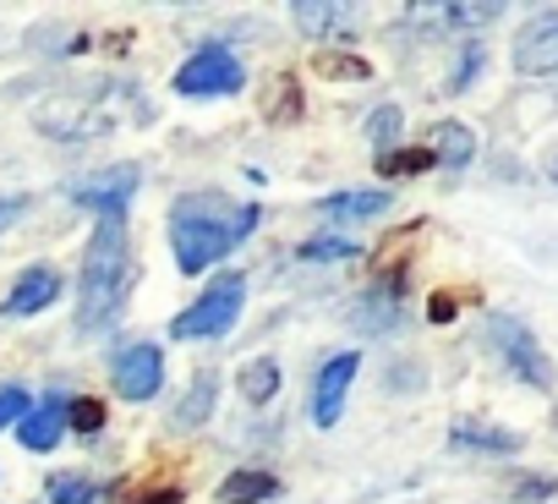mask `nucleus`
<instances>
[{
  "label": "nucleus",
  "mask_w": 558,
  "mask_h": 504,
  "mask_svg": "<svg viewBox=\"0 0 558 504\" xmlns=\"http://www.w3.org/2000/svg\"><path fill=\"white\" fill-rule=\"evenodd\" d=\"M547 176H553V181H558V154H553V165H547Z\"/></svg>",
  "instance_id": "nucleus-35"
},
{
  "label": "nucleus",
  "mask_w": 558,
  "mask_h": 504,
  "mask_svg": "<svg viewBox=\"0 0 558 504\" xmlns=\"http://www.w3.org/2000/svg\"><path fill=\"white\" fill-rule=\"evenodd\" d=\"M214 400H219V373H208V368H203V373L192 379V389L175 400V428H186V433H192V428L214 422Z\"/></svg>",
  "instance_id": "nucleus-14"
},
{
  "label": "nucleus",
  "mask_w": 558,
  "mask_h": 504,
  "mask_svg": "<svg viewBox=\"0 0 558 504\" xmlns=\"http://www.w3.org/2000/svg\"><path fill=\"white\" fill-rule=\"evenodd\" d=\"M61 433H66V395H45V400L17 422V439H23V449H34V455L56 449Z\"/></svg>",
  "instance_id": "nucleus-12"
},
{
  "label": "nucleus",
  "mask_w": 558,
  "mask_h": 504,
  "mask_svg": "<svg viewBox=\"0 0 558 504\" xmlns=\"http://www.w3.org/2000/svg\"><path fill=\"white\" fill-rule=\"evenodd\" d=\"M291 23L313 39H329V34H345L351 23V7H324V0H296L291 7Z\"/></svg>",
  "instance_id": "nucleus-17"
},
{
  "label": "nucleus",
  "mask_w": 558,
  "mask_h": 504,
  "mask_svg": "<svg viewBox=\"0 0 558 504\" xmlns=\"http://www.w3.org/2000/svg\"><path fill=\"white\" fill-rule=\"evenodd\" d=\"M313 67H318L329 83H367V77H373V67H367L362 56H340V50H324Z\"/></svg>",
  "instance_id": "nucleus-23"
},
{
  "label": "nucleus",
  "mask_w": 558,
  "mask_h": 504,
  "mask_svg": "<svg viewBox=\"0 0 558 504\" xmlns=\"http://www.w3.org/2000/svg\"><path fill=\"white\" fill-rule=\"evenodd\" d=\"M433 319H438V324H444V319H454V302H449V297H438V302H433Z\"/></svg>",
  "instance_id": "nucleus-34"
},
{
  "label": "nucleus",
  "mask_w": 558,
  "mask_h": 504,
  "mask_svg": "<svg viewBox=\"0 0 558 504\" xmlns=\"http://www.w3.org/2000/svg\"><path fill=\"white\" fill-rule=\"evenodd\" d=\"M482 67H487V50L482 45H465L460 50V61H454V77H449V94H465L476 77H482Z\"/></svg>",
  "instance_id": "nucleus-25"
},
{
  "label": "nucleus",
  "mask_w": 558,
  "mask_h": 504,
  "mask_svg": "<svg viewBox=\"0 0 558 504\" xmlns=\"http://www.w3.org/2000/svg\"><path fill=\"white\" fill-rule=\"evenodd\" d=\"M50 504H99V482L94 477H83V471H61V477H50Z\"/></svg>",
  "instance_id": "nucleus-21"
},
{
  "label": "nucleus",
  "mask_w": 558,
  "mask_h": 504,
  "mask_svg": "<svg viewBox=\"0 0 558 504\" xmlns=\"http://www.w3.org/2000/svg\"><path fill=\"white\" fill-rule=\"evenodd\" d=\"M302 116V83L296 77H279V94H274V121H296Z\"/></svg>",
  "instance_id": "nucleus-29"
},
{
  "label": "nucleus",
  "mask_w": 558,
  "mask_h": 504,
  "mask_svg": "<svg viewBox=\"0 0 558 504\" xmlns=\"http://www.w3.org/2000/svg\"><path fill=\"white\" fill-rule=\"evenodd\" d=\"M433 159H438L444 170H465V165L476 159V132L460 127V121H438V127H433Z\"/></svg>",
  "instance_id": "nucleus-16"
},
{
  "label": "nucleus",
  "mask_w": 558,
  "mask_h": 504,
  "mask_svg": "<svg viewBox=\"0 0 558 504\" xmlns=\"http://www.w3.org/2000/svg\"><path fill=\"white\" fill-rule=\"evenodd\" d=\"M132 236L126 219H99L88 247H83V269H77V335H105L126 297H132Z\"/></svg>",
  "instance_id": "nucleus-1"
},
{
  "label": "nucleus",
  "mask_w": 558,
  "mask_h": 504,
  "mask_svg": "<svg viewBox=\"0 0 558 504\" xmlns=\"http://www.w3.org/2000/svg\"><path fill=\"white\" fill-rule=\"evenodd\" d=\"M170 88L181 99H225V94H241L246 88V67L225 45H203V50L186 56V67L170 77Z\"/></svg>",
  "instance_id": "nucleus-6"
},
{
  "label": "nucleus",
  "mask_w": 558,
  "mask_h": 504,
  "mask_svg": "<svg viewBox=\"0 0 558 504\" xmlns=\"http://www.w3.org/2000/svg\"><path fill=\"white\" fill-rule=\"evenodd\" d=\"M263 208L257 203H225V197H181L170 208V247H175V269L203 275L214 269L230 247H241L257 230Z\"/></svg>",
  "instance_id": "nucleus-2"
},
{
  "label": "nucleus",
  "mask_w": 558,
  "mask_h": 504,
  "mask_svg": "<svg viewBox=\"0 0 558 504\" xmlns=\"http://www.w3.org/2000/svg\"><path fill=\"white\" fill-rule=\"evenodd\" d=\"M126 110H137V121H148V105L137 99V88H126L121 77H99V83H83V88H56L34 105V127L45 137H61V143H88V137H105L126 121Z\"/></svg>",
  "instance_id": "nucleus-3"
},
{
  "label": "nucleus",
  "mask_w": 558,
  "mask_h": 504,
  "mask_svg": "<svg viewBox=\"0 0 558 504\" xmlns=\"http://www.w3.org/2000/svg\"><path fill=\"white\" fill-rule=\"evenodd\" d=\"M56 297H61V275H56L50 264H34V269L17 275V286H12L7 297H0V319H34V313H45Z\"/></svg>",
  "instance_id": "nucleus-11"
},
{
  "label": "nucleus",
  "mask_w": 558,
  "mask_h": 504,
  "mask_svg": "<svg viewBox=\"0 0 558 504\" xmlns=\"http://www.w3.org/2000/svg\"><path fill=\"white\" fill-rule=\"evenodd\" d=\"M28 411H34L28 389H17V384H7V389H0V428H17Z\"/></svg>",
  "instance_id": "nucleus-28"
},
{
  "label": "nucleus",
  "mask_w": 558,
  "mask_h": 504,
  "mask_svg": "<svg viewBox=\"0 0 558 504\" xmlns=\"http://www.w3.org/2000/svg\"><path fill=\"white\" fill-rule=\"evenodd\" d=\"M367 137L378 143V154H389V143L400 137V105H378L373 121H367Z\"/></svg>",
  "instance_id": "nucleus-26"
},
{
  "label": "nucleus",
  "mask_w": 558,
  "mask_h": 504,
  "mask_svg": "<svg viewBox=\"0 0 558 504\" xmlns=\"http://www.w3.org/2000/svg\"><path fill=\"white\" fill-rule=\"evenodd\" d=\"M66 428H72V433H99V428H105V400H94V395L66 400Z\"/></svg>",
  "instance_id": "nucleus-24"
},
{
  "label": "nucleus",
  "mask_w": 558,
  "mask_h": 504,
  "mask_svg": "<svg viewBox=\"0 0 558 504\" xmlns=\"http://www.w3.org/2000/svg\"><path fill=\"white\" fill-rule=\"evenodd\" d=\"M23 214H28V197H0V236H7Z\"/></svg>",
  "instance_id": "nucleus-31"
},
{
  "label": "nucleus",
  "mask_w": 558,
  "mask_h": 504,
  "mask_svg": "<svg viewBox=\"0 0 558 504\" xmlns=\"http://www.w3.org/2000/svg\"><path fill=\"white\" fill-rule=\"evenodd\" d=\"M274 493H279V477L274 471H257V466H235L219 482V504H263Z\"/></svg>",
  "instance_id": "nucleus-15"
},
{
  "label": "nucleus",
  "mask_w": 558,
  "mask_h": 504,
  "mask_svg": "<svg viewBox=\"0 0 558 504\" xmlns=\"http://www.w3.org/2000/svg\"><path fill=\"white\" fill-rule=\"evenodd\" d=\"M12 50H23V39L12 28H0V56H12Z\"/></svg>",
  "instance_id": "nucleus-33"
},
{
  "label": "nucleus",
  "mask_w": 558,
  "mask_h": 504,
  "mask_svg": "<svg viewBox=\"0 0 558 504\" xmlns=\"http://www.w3.org/2000/svg\"><path fill=\"white\" fill-rule=\"evenodd\" d=\"M165 384V351L159 346H126L116 357V395L121 400H154Z\"/></svg>",
  "instance_id": "nucleus-9"
},
{
  "label": "nucleus",
  "mask_w": 558,
  "mask_h": 504,
  "mask_svg": "<svg viewBox=\"0 0 558 504\" xmlns=\"http://www.w3.org/2000/svg\"><path fill=\"white\" fill-rule=\"evenodd\" d=\"M296 259L302 264H351V259H362V247L351 236H313L296 247Z\"/></svg>",
  "instance_id": "nucleus-19"
},
{
  "label": "nucleus",
  "mask_w": 558,
  "mask_h": 504,
  "mask_svg": "<svg viewBox=\"0 0 558 504\" xmlns=\"http://www.w3.org/2000/svg\"><path fill=\"white\" fill-rule=\"evenodd\" d=\"M389 192H378V187H351V192H335V197H324L318 208L329 214V219H340V225H351V219H378V214H389Z\"/></svg>",
  "instance_id": "nucleus-13"
},
{
  "label": "nucleus",
  "mask_w": 558,
  "mask_h": 504,
  "mask_svg": "<svg viewBox=\"0 0 558 504\" xmlns=\"http://www.w3.org/2000/svg\"><path fill=\"white\" fill-rule=\"evenodd\" d=\"M137 181H143L137 165H110V170H99V176L72 181V203L88 208V214H99V219H126Z\"/></svg>",
  "instance_id": "nucleus-7"
},
{
  "label": "nucleus",
  "mask_w": 558,
  "mask_h": 504,
  "mask_svg": "<svg viewBox=\"0 0 558 504\" xmlns=\"http://www.w3.org/2000/svg\"><path fill=\"white\" fill-rule=\"evenodd\" d=\"M241 308H246V275H235V269L230 275H214V286L186 313L170 319V335L175 340H225L235 329Z\"/></svg>",
  "instance_id": "nucleus-4"
},
{
  "label": "nucleus",
  "mask_w": 558,
  "mask_h": 504,
  "mask_svg": "<svg viewBox=\"0 0 558 504\" xmlns=\"http://www.w3.org/2000/svg\"><path fill=\"white\" fill-rule=\"evenodd\" d=\"M487 346L498 351V362L520 379V384H531V389H553V362H547V351L536 346V335L514 319V313H487Z\"/></svg>",
  "instance_id": "nucleus-5"
},
{
  "label": "nucleus",
  "mask_w": 558,
  "mask_h": 504,
  "mask_svg": "<svg viewBox=\"0 0 558 504\" xmlns=\"http://www.w3.org/2000/svg\"><path fill=\"white\" fill-rule=\"evenodd\" d=\"M438 17H449V23H493L498 7H444Z\"/></svg>",
  "instance_id": "nucleus-30"
},
{
  "label": "nucleus",
  "mask_w": 558,
  "mask_h": 504,
  "mask_svg": "<svg viewBox=\"0 0 558 504\" xmlns=\"http://www.w3.org/2000/svg\"><path fill=\"white\" fill-rule=\"evenodd\" d=\"M547 493H553V482H547V477H525V482L514 488V499H547Z\"/></svg>",
  "instance_id": "nucleus-32"
},
{
  "label": "nucleus",
  "mask_w": 558,
  "mask_h": 504,
  "mask_svg": "<svg viewBox=\"0 0 558 504\" xmlns=\"http://www.w3.org/2000/svg\"><path fill=\"white\" fill-rule=\"evenodd\" d=\"M121 504H181V482L159 477V482H148V488H132V493H121Z\"/></svg>",
  "instance_id": "nucleus-27"
},
{
  "label": "nucleus",
  "mask_w": 558,
  "mask_h": 504,
  "mask_svg": "<svg viewBox=\"0 0 558 504\" xmlns=\"http://www.w3.org/2000/svg\"><path fill=\"white\" fill-rule=\"evenodd\" d=\"M514 72L520 77H558V12H536L514 34Z\"/></svg>",
  "instance_id": "nucleus-8"
},
{
  "label": "nucleus",
  "mask_w": 558,
  "mask_h": 504,
  "mask_svg": "<svg viewBox=\"0 0 558 504\" xmlns=\"http://www.w3.org/2000/svg\"><path fill=\"white\" fill-rule=\"evenodd\" d=\"M438 159H433V148H389V154H378V176H422V170H433Z\"/></svg>",
  "instance_id": "nucleus-22"
},
{
  "label": "nucleus",
  "mask_w": 558,
  "mask_h": 504,
  "mask_svg": "<svg viewBox=\"0 0 558 504\" xmlns=\"http://www.w3.org/2000/svg\"><path fill=\"white\" fill-rule=\"evenodd\" d=\"M274 389H279V362H274V357H252V362L241 368V395H246L252 406H263V400H274Z\"/></svg>",
  "instance_id": "nucleus-20"
},
{
  "label": "nucleus",
  "mask_w": 558,
  "mask_h": 504,
  "mask_svg": "<svg viewBox=\"0 0 558 504\" xmlns=\"http://www.w3.org/2000/svg\"><path fill=\"white\" fill-rule=\"evenodd\" d=\"M356 368H362L356 351H340V357H329V362L318 368V384H313V422H318V428H335V422H340Z\"/></svg>",
  "instance_id": "nucleus-10"
},
{
  "label": "nucleus",
  "mask_w": 558,
  "mask_h": 504,
  "mask_svg": "<svg viewBox=\"0 0 558 504\" xmlns=\"http://www.w3.org/2000/svg\"><path fill=\"white\" fill-rule=\"evenodd\" d=\"M449 444H460V449H487V455H514V449H520V433L482 428V422H454V428H449Z\"/></svg>",
  "instance_id": "nucleus-18"
}]
</instances>
